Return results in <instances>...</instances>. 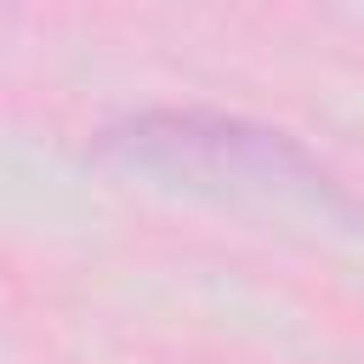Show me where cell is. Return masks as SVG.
I'll use <instances>...</instances> for the list:
<instances>
[{"label": "cell", "instance_id": "6da1fadb", "mask_svg": "<svg viewBox=\"0 0 364 364\" xmlns=\"http://www.w3.org/2000/svg\"><path fill=\"white\" fill-rule=\"evenodd\" d=\"M108 154L182 176L188 188L279 205V210H318V216H347L358 222L353 199L279 131L222 119V114H142L119 131H108Z\"/></svg>", "mask_w": 364, "mask_h": 364}]
</instances>
